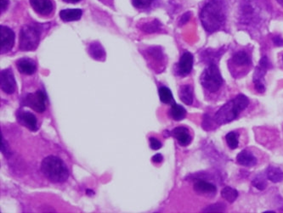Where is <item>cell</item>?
Returning <instances> with one entry per match:
<instances>
[{
  "instance_id": "cell-1",
  "label": "cell",
  "mask_w": 283,
  "mask_h": 213,
  "mask_svg": "<svg viewBox=\"0 0 283 213\" xmlns=\"http://www.w3.org/2000/svg\"><path fill=\"white\" fill-rule=\"evenodd\" d=\"M200 19L204 28L208 32H214L222 28L226 23V8L220 0H212L203 8Z\"/></svg>"
},
{
  "instance_id": "cell-2",
  "label": "cell",
  "mask_w": 283,
  "mask_h": 213,
  "mask_svg": "<svg viewBox=\"0 0 283 213\" xmlns=\"http://www.w3.org/2000/svg\"><path fill=\"white\" fill-rule=\"evenodd\" d=\"M249 104L248 97L244 95H239L235 99L230 100L223 105L216 112L214 120L219 125H224L232 121L239 114L248 107Z\"/></svg>"
},
{
  "instance_id": "cell-3",
  "label": "cell",
  "mask_w": 283,
  "mask_h": 213,
  "mask_svg": "<svg viewBox=\"0 0 283 213\" xmlns=\"http://www.w3.org/2000/svg\"><path fill=\"white\" fill-rule=\"evenodd\" d=\"M42 172L53 183H62L68 178L69 172L65 163L56 156H50L43 160Z\"/></svg>"
},
{
  "instance_id": "cell-4",
  "label": "cell",
  "mask_w": 283,
  "mask_h": 213,
  "mask_svg": "<svg viewBox=\"0 0 283 213\" xmlns=\"http://www.w3.org/2000/svg\"><path fill=\"white\" fill-rule=\"evenodd\" d=\"M40 30L38 26L26 25L20 32L19 47L22 51H33L38 47Z\"/></svg>"
},
{
  "instance_id": "cell-5",
  "label": "cell",
  "mask_w": 283,
  "mask_h": 213,
  "mask_svg": "<svg viewBox=\"0 0 283 213\" xmlns=\"http://www.w3.org/2000/svg\"><path fill=\"white\" fill-rule=\"evenodd\" d=\"M201 83L204 89L211 93L217 92L223 84V78L220 69L215 64H210L201 75Z\"/></svg>"
},
{
  "instance_id": "cell-6",
  "label": "cell",
  "mask_w": 283,
  "mask_h": 213,
  "mask_svg": "<svg viewBox=\"0 0 283 213\" xmlns=\"http://www.w3.org/2000/svg\"><path fill=\"white\" fill-rule=\"evenodd\" d=\"M270 63L268 61L267 57L261 59L260 63L256 70H255V75H254V83H255V89L259 93H264L265 90V82H264V76L266 73V70L269 68Z\"/></svg>"
},
{
  "instance_id": "cell-7",
  "label": "cell",
  "mask_w": 283,
  "mask_h": 213,
  "mask_svg": "<svg viewBox=\"0 0 283 213\" xmlns=\"http://www.w3.org/2000/svg\"><path fill=\"white\" fill-rule=\"evenodd\" d=\"M15 45V33L8 26H0V52L5 54L11 50Z\"/></svg>"
},
{
  "instance_id": "cell-8",
  "label": "cell",
  "mask_w": 283,
  "mask_h": 213,
  "mask_svg": "<svg viewBox=\"0 0 283 213\" xmlns=\"http://www.w3.org/2000/svg\"><path fill=\"white\" fill-rule=\"evenodd\" d=\"M45 101L46 96L42 91H37L34 94H29L25 99L26 105L39 113L45 112Z\"/></svg>"
},
{
  "instance_id": "cell-9",
  "label": "cell",
  "mask_w": 283,
  "mask_h": 213,
  "mask_svg": "<svg viewBox=\"0 0 283 213\" xmlns=\"http://www.w3.org/2000/svg\"><path fill=\"white\" fill-rule=\"evenodd\" d=\"M0 86L3 92L11 95L16 91V83L15 76L10 69L1 71L0 73Z\"/></svg>"
},
{
  "instance_id": "cell-10",
  "label": "cell",
  "mask_w": 283,
  "mask_h": 213,
  "mask_svg": "<svg viewBox=\"0 0 283 213\" xmlns=\"http://www.w3.org/2000/svg\"><path fill=\"white\" fill-rule=\"evenodd\" d=\"M30 4L41 16H49L54 9L51 0H30Z\"/></svg>"
},
{
  "instance_id": "cell-11",
  "label": "cell",
  "mask_w": 283,
  "mask_h": 213,
  "mask_svg": "<svg viewBox=\"0 0 283 213\" xmlns=\"http://www.w3.org/2000/svg\"><path fill=\"white\" fill-rule=\"evenodd\" d=\"M193 55L189 53V52H185L182 55L180 62L178 65V70L180 74L181 75H188L191 72L193 67Z\"/></svg>"
},
{
  "instance_id": "cell-12",
  "label": "cell",
  "mask_w": 283,
  "mask_h": 213,
  "mask_svg": "<svg viewBox=\"0 0 283 213\" xmlns=\"http://www.w3.org/2000/svg\"><path fill=\"white\" fill-rule=\"evenodd\" d=\"M173 135L182 146H186L191 142V135L189 134L187 128L185 127H176L173 131Z\"/></svg>"
},
{
  "instance_id": "cell-13",
  "label": "cell",
  "mask_w": 283,
  "mask_h": 213,
  "mask_svg": "<svg viewBox=\"0 0 283 213\" xmlns=\"http://www.w3.org/2000/svg\"><path fill=\"white\" fill-rule=\"evenodd\" d=\"M17 68L21 73L26 75H32L37 70V67L34 61L30 59H21L17 61Z\"/></svg>"
},
{
  "instance_id": "cell-14",
  "label": "cell",
  "mask_w": 283,
  "mask_h": 213,
  "mask_svg": "<svg viewBox=\"0 0 283 213\" xmlns=\"http://www.w3.org/2000/svg\"><path fill=\"white\" fill-rule=\"evenodd\" d=\"M236 160L240 165L248 166V167H251L257 164L256 157L248 150H243L242 152L239 153Z\"/></svg>"
},
{
  "instance_id": "cell-15",
  "label": "cell",
  "mask_w": 283,
  "mask_h": 213,
  "mask_svg": "<svg viewBox=\"0 0 283 213\" xmlns=\"http://www.w3.org/2000/svg\"><path fill=\"white\" fill-rule=\"evenodd\" d=\"M89 54L96 61H104L105 58V52L102 45L98 42L91 43L89 46Z\"/></svg>"
},
{
  "instance_id": "cell-16",
  "label": "cell",
  "mask_w": 283,
  "mask_h": 213,
  "mask_svg": "<svg viewBox=\"0 0 283 213\" xmlns=\"http://www.w3.org/2000/svg\"><path fill=\"white\" fill-rule=\"evenodd\" d=\"M83 15V11L79 9H68L61 10L60 12L61 19L66 23L78 21Z\"/></svg>"
},
{
  "instance_id": "cell-17",
  "label": "cell",
  "mask_w": 283,
  "mask_h": 213,
  "mask_svg": "<svg viewBox=\"0 0 283 213\" xmlns=\"http://www.w3.org/2000/svg\"><path fill=\"white\" fill-rule=\"evenodd\" d=\"M194 189L199 194H215L217 191L216 186L210 184L208 182L199 180L196 182L194 185Z\"/></svg>"
},
{
  "instance_id": "cell-18",
  "label": "cell",
  "mask_w": 283,
  "mask_h": 213,
  "mask_svg": "<svg viewBox=\"0 0 283 213\" xmlns=\"http://www.w3.org/2000/svg\"><path fill=\"white\" fill-rule=\"evenodd\" d=\"M180 98L185 105H191L193 102V89L190 85H183L179 92Z\"/></svg>"
},
{
  "instance_id": "cell-19",
  "label": "cell",
  "mask_w": 283,
  "mask_h": 213,
  "mask_svg": "<svg viewBox=\"0 0 283 213\" xmlns=\"http://www.w3.org/2000/svg\"><path fill=\"white\" fill-rule=\"evenodd\" d=\"M171 118L175 120V121H181L186 116V111L185 109L181 106V105H178L176 103H173L171 105V108L169 111Z\"/></svg>"
},
{
  "instance_id": "cell-20",
  "label": "cell",
  "mask_w": 283,
  "mask_h": 213,
  "mask_svg": "<svg viewBox=\"0 0 283 213\" xmlns=\"http://www.w3.org/2000/svg\"><path fill=\"white\" fill-rule=\"evenodd\" d=\"M232 61L237 67H247L251 64L250 57L244 51H239L237 53H235L232 57Z\"/></svg>"
},
{
  "instance_id": "cell-21",
  "label": "cell",
  "mask_w": 283,
  "mask_h": 213,
  "mask_svg": "<svg viewBox=\"0 0 283 213\" xmlns=\"http://www.w3.org/2000/svg\"><path fill=\"white\" fill-rule=\"evenodd\" d=\"M21 119L23 121V124L25 125L28 129L32 131L37 130V128H38L37 119H36L34 115L30 113V112H24L21 116Z\"/></svg>"
},
{
  "instance_id": "cell-22",
  "label": "cell",
  "mask_w": 283,
  "mask_h": 213,
  "mask_svg": "<svg viewBox=\"0 0 283 213\" xmlns=\"http://www.w3.org/2000/svg\"><path fill=\"white\" fill-rule=\"evenodd\" d=\"M266 175L269 180L273 183H279L283 180V172L278 167L271 166L266 170Z\"/></svg>"
},
{
  "instance_id": "cell-23",
  "label": "cell",
  "mask_w": 283,
  "mask_h": 213,
  "mask_svg": "<svg viewBox=\"0 0 283 213\" xmlns=\"http://www.w3.org/2000/svg\"><path fill=\"white\" fill-rule=\"evenodd\" d=\"M221 195L228 202L233 203L236 200L237 196H238V193H237V191L235 190V189L227 186L226 188L223 189L222 191H221Z\"/></svg>"
},
{
  "instance_id": "cell-24",
  "label": "cell",
  "mask_w": 283,
  "mask_h": 213,
  "mask_svg": "<svg viewBox=\"0 0 283 213\" xmlns=\"http://www.w3.org/2000/svg\"><path fill=\"white\" fill-rule=\"evenodd\" d=\"M158 94H159L160 99L162 103H164V104L173 103L172 93L170 91V89H168L167 87L160 88Z\"/></svg>"
},
{
  "instance_id": "cell-25",
  "label": "cell",
  "mask_w": 283,
  "mask_h": 213,
  "mask_svg": "<svg viewBox=\"0 0 283 213\" xmlns=\"http://www.w3.org/2000/svg\"><path fill=\"white\" fill-rule=\"evenodd\" d=\"M226 142L232 150H235L238 146V135L235 132H231L226 135Z\"/></svg>"
},
{
  "instance_id": "cell-26",
  "label": "cell",
  "mask_w": 283,
  "mask_h": 213,
  "mask_svg": "<svg viewBox=\"0 0 283 213\" xmlns=\"http://www.w3.org/2000/svg\"><path fill=\"white\" fill-rule=\"evenodd\" d=\"M160 25H161V24H160L159 22L155 20V21H153L151 23L144 24L141 29L143 30L144 32L152 33V32H157L160 29Z\"/></svg>"
},
{
  "instance_id": "cell-27",
  "label": "cell",
  "mask_w": 283,
  "mask_h": 213,
  "mask_svg": "<svg viewBox=\"0 0 283 213\" xmlns=\"http://www.w3.org/2000/svg\"><path fill=\"white\" fill-rule=\"evenodd\" d=\"M153 1L154 0H132V3L137 9L146 10L153 4Z\"/></svg>"
},
{
  "instance_id": "cell-28",
  "label": "cell",
  "mask_w": 283,
  "mask_h": 213,
  "mask_svg": "<svg viewBox=\"0 0 283 213\" xmlns=\"http://www.w3.org/2000/svg\"><path fill=\"white\" fill-rule=\"evenodd\" d=\"M253 185L258 189L259 190H263L266 188V182L264 180V178L258 177V178H255V180L253 181Z\"/></svg>"
},
{
  "instance_id": "cell-29",
  "label": "cell",
  "mask_w": 283,
  "mask_h": 213,
  "mask_svg": "<svg viewBox=\"0 0 283 213\" xmlns=\"http://www.w3.org/2000/svg\"><path fill=\"white\" fill-rule=\"evenodd\" d=\"M225 209H226V206L224 204L217 203L207 207L204 212H223L225 211Z\"/></svg>"
},
{
  "instance_id": "cell-30",
  "label": "cell",
  "mask_w": 283,
  "mask_h": 213,
  "mask_svg": "<svg viewBox=\"0 0 283 213\" xmlns=\"http://www.w3.org/2000/svg\"><path fill=\"white\" fill-rule=\"evenodd\" d=\"M150 146L154 150H159L160 148L162 147V143L159 140H156V138H150Z\"/></svg>"
},
{
  "instance_id": "cell-31",
  "label": "cell",
  "mask_w": 283,
  "mask_h": 213,
  "mask_svg": "<svg viewBox=\"0 0 283 213\" xmlns=\"http://www.w3.org/2000/svg\"><path fill=\"white\" fill-rule=\"evenodd\" d=\"M8 144L6 143V141L3 140V136L1 137V151L3 153L4 156H7V154L10 153V150H8Z\"/></svg>"
},
{
  "instance_id": "cell-32",
  "label": "cell",
  "mask_w": 283,
  "mask_h": 213,
  "mask_svg": "<svg viewBox=\"0 0 283 213\" xmlns=\"http://www.w3.org/2000/svg\"><path fill=\"white\" fill-rule=\"evenodd\" d=\"M10 1L9 0H0V10L1 13H3L4 10H6L7 7L9 5Z\"/></svg>"
},
{
  "instance_id": "cell-33",
  "label": "cell",
  "mask_w": 283,
  "mask_h": 213,
  "mask_svg": "<svg viewBox=\"0 0 283 213\" xmlns=\"http://www.w3.org/2000/svg\"><path fill=\"white\" fill-rule=\"evenodd\" d=\"M162 161V156L160 154H156L153 157V162L155 163H160Z\"/></svg>"
},
{
  "instance_id": "cell-34",
  "label": "cell",
  "mask_w": 283,
  "mask_h": 213,
  "mask_svg": "<svg viewBox=\"0 0 283 213\" xmlns=\"http://www.w3.org/2000/svg\"><path fill=\"white\" fill-rule=\"evenodd\" d=\"M273 41L275 45H277V46H282V45H283V38H281L280 37H278V36L274 38Z\"/></svg>"
},
{
  "instance_id": "cell-35",
  "label": "cell",
  "mask_w": 283,
  "mask_h": 213,
  "mask_svg": "<svg viewBox=\"0 0 283 213\" xmlns=\"http://www.w3.org/2000/svg\"><path fill=\"white\" fill-rule=\"evenodd\" d=\"M190 16H191L190 13H185V15L182 16L181 24H184V23H186L188 20H189V18H190Z\"/></svg>"
},
{
  "instance_id": "cell-36",
  "label": "cell",
  "mask_w": 283,
  "mask_h": 213,
  "mask_svg": "<svg viewBox=\"0 0 283 213\" xmlns=\"http://www.w3.org/2000/svg\"><path fill=\"white\" fill-rule=\"evenodd\" d=\"M63 1L67 2V3H75L79 2L80 0H63Z\"/></svg>"
},
{
  "instance_id": "cell-37",
  "label": "cell",
  "mask_w": 283,
  "mask_h": 213,
  "mask_svg": "<svg viewBox=\"0 0 283 213\" xmlns=\"http://www.w3.org/2000/svg\"><path fill=\"white\" fill-rule=\"evenodd\" d=\"M280 3H283V0H277Z\"/></svg>"
}]
</instances>
